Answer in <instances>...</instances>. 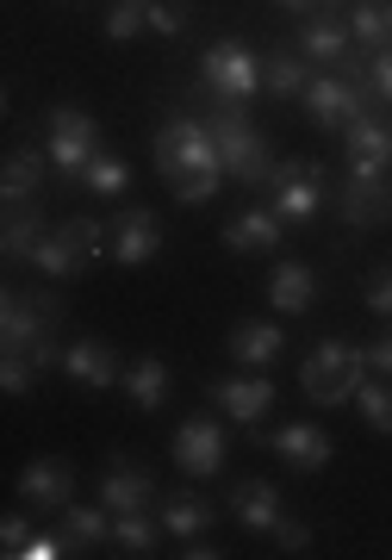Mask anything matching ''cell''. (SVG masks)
Segmentation results:
<instances>
[{
	"label": "cell",
	"mask_w": 392,
	"mask_h": 560,
	"mask_svg": "<svg viewBox=\"0 0 392 560\" xmlns=\"http://www.w3.org/2000/svg\"><path fill=\"white\" fill-rule=\"evenodd\" d=\"M157 175L175 187L181 206H206L224 180V156H218L212 125L194 119V113H175V119L157 131Z\"/></svg>",
	"instance_id": "obj_1"
},
{
	"label": "cell",
	"mask_w": 392,
	"mask_h": 560,
	"mask_svg": "<svg viewBox=\"0 0 392 560\" xmlns=\"http://www.w3.org/2000/svg\"><path fill=\"white\" fill-rule=\"evenodd\" d=\"M361 381H368V349H355L343 337H324L299 368V386H305L312 405H355Z\"/></svg>",
	"instance_id": "obj_2"
},
{
	"label": "cell",
	"mask_w": 392,
	"mask_h": 560,
	"mask_svg": "<svg viewBox=\"0 0 392 560\" xmlns=\"http://www.w3.org/2000/svg\"><path fill=\"white\" fill-rule=\"evenodd\" d=\"M212 138H218V156H224V175H237L243 187H268L275 180V156H268V138L243 119V106H224L218 101L212 119Z\"/></svg>",
	"instance_id": "obj_3"
},
{
	"label": "cell",
	"mask_w": 392,
	"mask_h": 560,
	"mask_svg": "<svg viewBox=\"0 0 392 560\" xmlns=\"http://www.w3.org/2000/svg\"><path fill=\"white\" fill-rule=\"evenodd\" d=\"M199 88L212 94V101L224 106H243L262 94V57H255L250 44H237V38H218L206 57H199Z\"/></svg>",
	"instance_id": "obj_4"
},
{
	"label": "cell",
	"mask_w": 392,
	"mask_h": 560,
	"mask_svg": "<svg viewBox=\"0 0 392 560\" xmlns=\"http://www.w3.org/2000/svg\"><path fill=\"white\" fill-rule=\"evenodd\" d=\"M324 168L312 156H287L275 162V180H268V206L280 212V224H312L324 212Z\"/></svg>",
	"instance_id": "obj_5"
},
{
	"label": "cell",
	"mask_w": 392,
	"mask_h": 560,
	"mask_svg": "<svg viewBox=\"0 0 392 560\" xmlns=\"http://www.w3.org/2000/svg\"><path fill=\"white\" fill-rule=\"evenodd\" d=\"M44 150H50V168L81 187L88 162L100 156V125L88 119L81 106H57V113H50V138H44Z\"/></svg>",
	"instance_id": "obj_6"
},
{
	"label": "cell",
	"mask_w": 392,
	"mask_h": 560,
	"mask_svg": "<svg viewBox=\"0 0 392 560\" xmlns=\"http://www.w3.org/2000/svg\"><path fill=\"white\" fill-rule=\"evenodd\" d=\"M299 101H305L312 125H324V131H349V125L373 106V94H368V88H355L349 75H331V69H324V75L305 81V94H299Z\"/></svg>",
	"instance_id": "obj_7"
},
{
	"label": "cell",
	"mask_w": 392,
	"mask_h": 560,
	"mask_svg": "<svg viewBox=\"0 0 392 560\" xmlns=\"http://www.w3.org/2000/svg\"><path fill=\"white\" fill-rule=\"evenodd\" d=\"M175 467L187 474V480H212L218 467H224V423L218 418H187L175 423Z\"/></svg>",
	"instance_id": "obj_8"
},
{
	"label": "cell",
	"mask_w": 392,
	"mask_h": 560,
	"mask_svg": "<svg viewBox=\"0 0 392 560\" xmlns=\"http://www.w3.org/2000/svg\"><path fill=\"white\" fill-rule=\"evenodd\" d=\"M62 305L50 293H7L0 305V342L7 349H25V342H44L50 337V324H57Z\"/></svg>",
	"instance_id": "obj_9"
},
{
	"label": "cell",
	"mask_w": 392,
	"mask_h": 560,
	"mask_svg": "<svg viewBox=\"0 0 392 560\" xmlns=\"http://www.w3.org/2000/svg\"><path fill=\"white\" fill-rule=\"evenodd\" d=\"M268 448H275L293 474H324V467L336 460V436L318 430V423H280L275 436H268Z\"/></svg>",
	"instance_id": "obj_10"
},
{
	"label": "cell",
	"mask_w": 392,
	"mask_h": 560,
	"mask_svg": "<svg viewBox=\"0 0 392 560\" xmlns=\"http://www.w3.org/2000/svg\"><path fill=\"white\" fill-rule=\"evenodd\" d=\"M162 256V224L157 212H143V206H125L113 219V261H125V268H143V261Z\"/></svg>",
	"instance_id": "obj_11"
},
{
	"label": "cell",
	"mask_w": 392,
	"mask_h": 560,
	"mask_svg": "<svg viewBox=\"0 0 392 560\" xmlns=\"http://www.w3.org/2000/svg\"><path fill=\"white\" fill-rule=\"evenodd\" d=\"M343 143H349V175H387L392 162V125L380 119V113H361V119L343 131Z\"/></svg>",
	"instance_id": "obj_12"
},
{
	"label": "cell",
	"mask_w": 392,
	"mask_h": 560,
	"mask_svg": "<svg viewBox=\"0 0 392 560\" xmlns=\"http://www.w3.org/2000/svg\"><path fill=\"white\" fill-rule=\"evenodd\" d=\"M280 237H287V224L275 206H243L224 224V249H237V256H268V249H280Z\"/></svg>",
	"instance_id": "obj_13"
},
{
	"label": "cell",
	"mask_w": 392,
	"mask_h": 560,
	"mask_svg": "<svg viewBox=\"0 0 392 560\" xmlns=\"http://www.w3.org/2000/svg\"><path fill=\"white\" fill-rule=\"evenodd\" d=\"M231 517L250 529V536H275L280 517H287V504H280V492L268 480H237L231 486Z\"/></svg>",
	"instance_id": "obj_14"
},
{
	"label": "cell",
	"mask_w": 392,
	"mask_h": 560,
	"mask_svg": "<svg viewBox=\"0 0 392 560\" xmlns=\"http://www.w3.org/2000/svg\"><path fill=\"white\" fill-rule=\"evenodd\" d=\"M20 499L32 511H62V504L76 499V467L69 460H32L20 474Z\"/></svg>",
	"instance_id": "obj_15"
},
{
	"label": "cell",
	"mask_w": 392,
	"mask_h": 560,
	"mask_svg": "<svg viewBox=\"0 0 392 560\" xmlns=\"http://www.w3.org/2000/svg\"><path fill=\"white\" fill-rule=\"evenodd\" d=\"M349 50H355V32H349V20H336V13H312L305 32H299V57L318 62V69H336Z\"/></svg>",
	"instance_id": "obj_16"
},
{
	"label": "cell",
	"mask_w": 392,
	"mask_h": 560,
	"mask_svg": "<svg viewBox=\"0 0 392 560\" xmlns=\"http://www.w3.org/2000/svg\"><path fill=\"white\" fill-rule=\"evenodd\" d=\"M62 374H69L76 386H88V393H100V386L125 381V374H118V355H113V349H106L100 337L69 342V349H62Z\"/></svg>",
	"instance_id": "obj_17"
},
{
	"label": "cell",
	"mask_w": 392,
	"mask_h": 560,
	"mask_svg": "<svg viewBox=\"0 0 392 560\" xmlns=\"http://www.w3.org/2000/svg\"><path fill=\"white\" fill-rule=\"evenodd\" d=\"M212 399L224 405V418L237 423H262L268 418V405H275V381L268 374H237V381H218Z\"/></svg>",
	"instance_id": "obj_18"
},
{
	"label": "cell",
	"mask_w": 392,
	"mask_h": 560,
	"mask_svg": "<svg viewBox=\"0 0 392 560\" xmlns=\"http://www.w3.org/2000/svg\"><path fill=\"white\" fill-rule=\"evenodd\" d=\"M157 499V480L143 474V467H131V460H106V474H100V504L106 511H143V504Z\"/></svg>",
	"instance_id": "obj_19"
},
{
	"label": "cell",
	"mask_w": 392,
	"mask_h": 560,
	"mask_svg": "<svg viewBox=\"0 0 392 560\" xmlns=\"http://www.w3.org/2000/svg\"><path fill=\"white\" fill-rule=\"evenodd\" d=\"M336 219H343V224H380V219H392L387 175H349V180H343V200H336Z\"/></svg>",
	"instance_id": "obj_20"
},
{
	"label": "cell",
	"mask_w": 392,
	"mask_h": 560,
	"mask_svg": "<svg viewBox=\"0 0 392 560\" xmlns=\"http://www.w3.org/2000/svg\"><path fill=\"white\" fill-rule=\"evenodd\" d=\"M280 349H287V330H280V324H262V318H237L231 324L237 368H275Z\"/></svg>",
	"instance_id": "obj_21"
},
{
	"label": "cell",
	"mask_w": 392,
	"mask_h": 560,
	"mask_svg": "<svg viewBox=\"0 0 392 560\" xmlns=\"http://www.w3.org/2000/svg\"><path fill=\"white\" fill-rule=\"evenodd\" d=\"M312 300H318V275L305 261H280L275 275H268V305H275V312L299 318V312H312Z\"/></svg>",
	"instance_id": "obj_22"
},
{
	"label": "cell",
	"mask_w": 392,
	"mask_h": 560,
	"mask_svg": "<svg viewBox=\"0 0 392 560\" xmlns=\"http://www.w3.org/2000/svg\"><path fill=\"white\" fill-rule=\"evenodd\" d=\"M125 399L138 405V411H162L169 405V368L157 355H138L125 368Z\"/></svg>",
	"instance_id": "obj_23"
},
{
	"label": "cell",
	"mask_w": 392,
	"mask_h": 560,
	"mask_svg": "<svg viewBox=\"0 0 392 560\" xmlns=\"http://www.w3.org/2000/svg\"><path fill=\"white\" fill-rule=\"evenodd\" d=\"M157 517L175 541H187V536H206V529H212V504L194 499V492H169V499L157 504Z\"/></svg>",
	"instance_id": "obj_24"
},
{
	"label": "cell",
	"mask_w": 392,
	"mask_h": 560,
	"mask_svg": "<svg viewBox=\"0 0 392 560\" xmlns=\"http://www.w3.org/2000/svg\"><path fill=\"white\" fill-rule=\"evenodd\" d=\"M44 168H50V150H13L7 168H0V194H7V200H38Z\"/></svg>",
	"instance_id": "obj_25"
},
{
	"label": "cell",
	"mask_w": 392,
	"mask_h": 560,
	"mask_svg": "<svg viewBox=\"0 0 392 560\" xmlns=\"http://www.w3.org/2000/svg\"><path fill=\"white\" fill-rule=\"evenodd\" d=\"M38 237H44V206L38 200H7V256L32 261Z\"/></svg>",
	"instance_id": "obj_26"
},
{
	"label": "cell",
	"mask_w": 392,
	"mask_h": 560,
	"mask_svg": "<svg viewBox=\"0 0 392 560\" xmlns=\"http://www.w3.org/2000/svg\"><path fill=\"white\" fill-rule=\"evenodd\" d=\"M349 32L361 50H392V0H355Z\"/></svg>",
	"instance_id": "obj_27"
},
{
	"label": "cell",
	"mask_w": 392,
	"mask_h": 560,
	"mask_svg": "<svg viewBox=\"0 0 392 560\" xmlns=\"http://www.w3.org/2000/svg\"><path fill=\"white\" fill-rule=\"evenodd\" d=\"M62 536L76 548H94V541L113 536V511L106 504H62Z\"/></svg>",
	"instance_id": "obj_28"
},
{
	"label": "cell",
	"mask_w": 392,
	"mask_h": 560,
	"mask_svg": "<svg viewBox=\"0 0 392 560\" xmlns=\"http://www.w3.org/2000/svg\"><path fill=\"white\" fill-rule=\"evenodd\" d=\"M81 187L94 194V200H118L125 187H131V162L113 156V150H100L94 162H88V175H81Z\"/></svg>",
	"instance_id": "obj_29"
},
{
	"label": "cell",
	"mask_w": 392,
	"mask_h": 560,
	"mask_svg": "<svg viewBox=\"0 0 392 560\" xmlns=\"http://www.w3.org/2000/svg\"><path fill=\"white\" fill-rule=\"evenodd\" d=\"M305 81H312V69H305V57H287V50H275V57L262 62V88L268 94H305Z\"/></svg>",
	"instance_id": "obj_30"
},
{
	"label": "cell",
	"mask_w": 392,
	"mask_h": 560,
	"mask_svg": "<svg viewBox=\"0 0 392 560\" xmlns=\"http://www.w3.org/2000/svg\"><path fill=\"white\" fill-rule=\"evenodd\" d=\"M355 411L368 418V430H380V436H392V381H380V374H368V381H361V393H355Z\"/></svg>",
	"instance_id": "obj_31"
},
{
	"label": "cell",
	"mask_w": 392,
	"mask_h": 560,
	"mask_svg": "<svg viewBox=\"0 0 392 560\" xmlns=\"http://www.w3.org/2000/svg\"><path fill=\"white\" fill-rule=\"evenodd\" d=\"M32 261H38V268H44L50 280L81 275V256L69 249V237H62V231H44V237H38V249H32Z\"/></svg>",
	"instance_id": "obj_32"
},
{
	"label": "cell",
	"mask_w": 392,
	"mask_h": 560,
	"mask_svg": "<svg viewBox=\"0 0 392 560\" xmlns=\"http://www.w3.org/2000/svg\"><path fill=\"white\" fill-rule=\"evenodd\" d=\"M62 237H69V249L81 256V268H94L100 256H113V249H106V224L100 219H69L62 224Z\"/></svg>",
	"instance_id": "obj_33"
},
{
	"label": "cell",
	"mask_w": 392,
	"mask_h": 560,
	"mask_svg": "<svg viewBox=\"0 0 392 560\" xmlns=\"http://www.w3.org/2000/svg\"><path fill=\"white\" fill-rule=\"evenodd\" d=\"M113 541L125 548V555H150V548H157V523L143 517V511H118V517H113Z\"/></svg>",
	"instance_id": "obj_34"
},
{
	"label": "cell",
	"mask_w": 392,
	"mask_h": 560,
	"mask_svg": "<svg viewBox=\"0 0 392 560\" xmlns=\"http://www.w3.org/2000/svg\"><path fill=\"white\" fill-rule=\"evenodd\" d=\"M150 32V0H113V13H106V38H138Z\"/></svg>",
	"instance_id": "obj_35"
},
{
	"label": "cell",
	"mask_w": 392,
	"mask_h": 560,
	"mask_svg": "<svg viewBox=\"0 0 392 560\" xmlns=\"http://www.w3.org/2000/svg\"><path fill=\"white\" fill-rule=\"evenodd\" d=\"M38 374H44V368H38L32 349H7V355H0V386H7V393H32Z\"/></svg>",
	"instance_id": "obj_36"
},
{
	"label": "cell",
	"mask_w": 392,
	"mask_h": 560,
	"mask_svg": "<svg viewBox=\"0 0 392 560\" xmlns=\"http://www.w3.org/2000/svg\"><path fill=\"white\" fill-rule=\"evenodd\" d=\"M69 548H76V541L62 536V529H32V541L20 548V560H62Z\"/></svg>",
	"instance_id": "obj_37"
},
{
	"label": "cell",
	"mask_w": 392,
	"mask_h": 560,
	"mask_svg": "<svg viewBox=\"0 0 392 560\" xmlns=\"http://www.w3.org/2000/svg\"><path fill=\"white\" fill-rule=\"evenodd\" d=\"M368 94L392 106V50H373L368 57Z\"/></svg>",
	"instance_id": "obj_38"
},
{
	"label": "cell",
	"mask_w": 392,
	"mask_h": 560,
	"mask_svg": "<svg viewBox=\"0 0 392 560\" xmlns=\"http://www.w3.org/2000/svg\"><path fill=\"white\" fill-rule=\"evenodd\" d=\"M150 32H157V38H181V32H187V13H181V7H162V0H150Z\"/></svg>",
	"instance_id": "obj_39"
},
{
	"label": "cell",
	"mask_w": 392,
	"mask_h": 560,
	"mask_svg": "<svg viewBox=\"0 0 392 560\" xmlns=\"http://www.w3.org/2000/svg\"><path fill=\"white\" fill-rule=\"evenodd\" d=\"M368 312L373 318H392V268H380V275L368 280Z\"/></svg>",
	"instance_id": "obj_40"
},
{
	"label": "cell",
	"mask_w": 392,
	"mask_h": 560,
	"mask_svg": "<svg viewBox=\"0 0 392 560\" xmlns=\"http://www.w3.org/2000/svg\"><path fill=\"white\" fill-rule=\"evenodd\" d=\"M275 541H280V548H287V555H305V548H312V529H305V523H299V517H280Z\"/></svg>",
	"instance_id": "obj_41"
},
{
	"label": "cell",
	"mask_w": 392,
	"mask_h": 560,
	"mask_svg": "<svg viewBox=\"0 0 392 560\" xmlns=\"http://www.w3.org/2000/svg\"><path fill=\"white\" fill-rule=\"evenodd\" d=\"M25 541H32V523H25L20 511H13V517L0 523V548H7V555L20 560V548H25Z\"/></svg>",
	"instance_id": "obj_42"
},
{
	"label": "cell",
	"mask_w": 392,
	"mask_h": 560,
	"mask_svg": "<svg viewBox=\"0 0 392 560\" xmlns=\"http://www.w3.org/2000/svg\"><path fill=\"white\" fill-rule=\"evenodd\" d=\"M368 374L392 381V330H387V337H373V342H368Z\"/></svg>",
	"instance_id": "obj_43"
},
{
	"label": "cell",
	"mask_w": 392,
	"mask_h": 560,
	"mask_svg": "<svg viewBox=\"0 0 392 560\" xmlns=\"http://www.w3.org/2000/svg\"><path fill=\"white\" fill-rule=\"evenodd\" d=\"M181 555H187V560H218L224 548H212L206 536H187V541H181Z\"/></svg>",
	"instance_id": "obj_44"
},
{
	"label": "cell",
	"mask_w": 392,
	"mask_h": 560,
	"mask_svg": "<svg viewBox=\"0 0 392 560\" xmlns=\"http://www.w3.org/2000/svg\"><path fill=\"white\" fill-rule=\"evenodd\" d=\"M275 7H287V13H312L318 0H275Z\"/></svg>",
	"instance_id": "obj_45"
}]
</instances>
